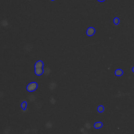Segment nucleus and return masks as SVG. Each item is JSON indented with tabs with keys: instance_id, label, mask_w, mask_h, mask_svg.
Returning <instances> with one entry per match:
<instances>
[{
	"instance_id": "1",
	"label": "nucleus",
	"mask_w": 134,
	"mask_h": 134,
	"mask_svg": "<svg viewBox=\"0 0 134 134\" xmlns=\"http://www.w3.org/2000/svg\"><path fill=\"white\" fill-rule=\"evenodd\" d=\"M37 88V84L36 82H31L28 84L26 87V89L28 92H33Z\"/></svg>"
},
{
	"instance_id": "2",
	"label": "nucleus",
	"mask_w": 134,
	"mask_h": 134,
	"mask_svg": "<svg viewBox=\"0 0 134 134\" xmlns=\"http://www.w3.org/2000/svg\"><path fill=\"white\" fill-rule=\"evenodd\" d=\"M95 32V29L92 27H90L89 28H87V29L86 30V35H87V36L90 37V36H93Z\"/></svg>"
},
{
	"instance_id": "3",
	"label": "nucleus",
	"mask_w": 134,
	"mask_h": 134,
	"mask_svg": "<svg viewBox=\"0 0 134 134\" xmlns=\"http://www.w3.org/2000/svg\"><path fill=\"white\" fill-rule=\"evenodd\" d=\"M43 66V63L42 61L41 60H39L35 63V64L34 65V68H35V69L42 68Z\"/></svg>"
},
{
	"instance_id": "4",
	"label": "nucleus",
	"mask_w": 134,
	"mask_h": 134,
	"mask_svg": "<svg viewBox=\"0 0 134 134\" xmlns=\"http://www.w3.org/2000/svg\"><path fill=\"white\" fill-rule=\"evenodd\" d=\"M43 72V70L42 68H37L35 69V73L37 75H41Z\"/></svg>"
},
{
	"instance_id": "5",
	"label": "nucleus",
	"mask_w": 134,
	"mask_h": 134,
	"mask_svg": "<svg viewBox=\"0 0 134 134\" xmlns=\"http://www.w3.org/2000/svg\"><path fill=\"white\" fill-rule=\"evenodd\" d=\"M103 126V124L102 122L100 121H98V122H95V124H94V127L95 129H99L100 128H101Z\"/></svg>"
},
{
	"instance_id": "6",
	"label": "nucleus",
	"mask_w": 134,
	"mask_h": 134,
	"mask_svg": "<svg viewBox=\"0 0 134 134\" xmlns=\"http://www.w3.org/2000/svg\"><path fill=\"white\" fill-rule=\"evenodd\" d=\"M123 74V71L121 69H117L115 71V74L117 76H120Z\"/></svg>"
},
{
	"instance_id": "7",
	"label": "nucleus",
	"mask_w": 134,
	"mask_h": 134,
	"mask_svg": "<svg viewBox=\"0 0 134 134\" xmlns=\"http://www.w3.org/2000/svg\"><path fill=\"white\" fill-rule=\"evenodd\" d=\"M104 108L103 106H102V105L98 106L97 108V110L98 112H99V113H102L104 111Z\"/></svg>"
},
{
	"instance_id": "8",
	"label": "nucleus",
	"mask_w": 134,
	"mask_h": 134,
	"mask_svg": "<svg viewBox=\"0 0 134 134\" xmlns=\"http://www.w3.org/2000/svg\"><path fill=\"white\" fill-rule=\"evenodd\" d=\"M27 106V103L25 101L23 102V103L21 104V107L23 110H25Z\"/></svg>"
},
{
	"instance_id": "9",
	"label": "nucleus",
	"mask_w": 134,
	"mask_h": 134,
	"mask_svg": "<svg viewBox=\"0 0 134 134\" xmlns=\"http://www.w3.org/2000/svg\"><path fill=\"white\" fill-rule=\"evenodd\" d=\"M113 23L115 25H118L119 23V19L117 17H115L113 19Z\"/></svg>"
},
{
	"instance_id": "10",
	"label": "nucleus",
	"mask_w": 134,
	"mask_h": 134,
	"mask_svg": "<svg viewBox=\"0 0 134 134\" xmlns=\"http://www.w3.org/2000/svg\"><path fill=\"white\" fill-rule=\"evenodd\" d=\"M131 71L134 73V66L132 68V69H131Z\"/></svg>"
},
{
	"instance_id": "11",
	"label": "nucleus",
	"mask_w": 134,
	"mask_h": 134,
	"mask_svg": "<svg viewBox=\"0 0 134 134\" xmlns=\"http://www.w3.org/2000/svg\"><path fill=\"white\" fill-rule=\"evenodd\" d=\"M98 2H104L105 0H97Z\"/></svg>"
},
{
	"instance_id": "12",
	"label": "nucleus",
	"mask_w": 134,
	"mask_h": 134,
	"mask_svg": "<svg viewBox=\"0 0 134 134\" xmlns=\"http://www.w3.org/2000/svg\"><path fill=\"white\" fill-rule=\"evenodd\" d=\"M51 1H54V0H51Z\"/></svg>"
}]
</instances>
